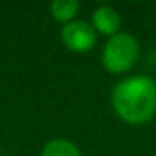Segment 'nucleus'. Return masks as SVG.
<instances>
[{"instance_id": "nucleus-4", "label": "nucleus", "mask_w": 156, "mask_h": 156, "mask_svg": "<svg viewBox=\"0 0 156 156\" xmlns=\"http://www.w3.org/2000/svg\"><path fill=\"white\" fill-rule=\"evenodd\" d=\"M90 25L94 29L103 35L112 37L119 32L121 29V16L119 12L109 5H101L92 12Z\"/></svg>"}, {"instance_id": "nucleus-5", "label": "nucleus", "mask_w": 156, "mask_h": 156, "mask_svg": "<svg viewBox=\"0 0 156 156\" xmlns=\"http://www.w3.org/2000/svg\"><path fill=\"white\" fill-rule=\"evenodd\" d=\"M78 11H80V2L78 0H54L51 3L52 19L63 25L75 20Z\"/></svg>"}, {"instance_id": "nucleus-6", "label": "nucleus", "mask_w": 156, "mask_h": 156, "mask_svg": "<svg viewBox=\"0 0 156 156\" xmlns=\"http://www.w3.org/2000/svg\"><path fill=\"white\" fill-rule=\"evenodd\" d=\"M40 156H81V151L75 142L69 139L57 138L48 141L43 145Z\"/></svg>"}, {"instance_id": "nucleus-2", "label": "nucleus", "mask_w": 156, "mask_h": 156, "mask_svg": "<svg viewBox=\"0 0 156 156\" xmlns=\"http://www.w3.org/2000/svg\"><path fill=\"white\" fill-rule=\"evenodd\" d=\"M139 41L129 32H118L107 38L101 51L103 67L112 73L119 75L130 70L139 58Z\"/></svg>"}, {"instance_id": "nucleus-3", "label": "nucleus", "mask_w": 156, "mask_h": 156, "mask_svg": "<svg viewBox=\"0 0 156 156\" xmlns=\"http://www.w3.org/2000/svg\"><path fill=\"white\" fill-rule=\"evenodd\" d=\"M61 41L70 52H89L97 43V31L89 22L72 20L61 26Z\"/></svg>"}, {"instance_id": "nucleus-1", "label": "nucleus", "mask_w": 156, "mask_h": 156, "mask_svg": "<svg viewBox=\"0 0 156 156\" xmlns=\"http://www.w3.org/2000/svg\"><path fill=\"white\" fill-rule=\"evenodd\" d=\"M112 107L127 124L142 126L156 116V81L147 75L122 78L112 89Z\"/></svg>"}]
</instances>
